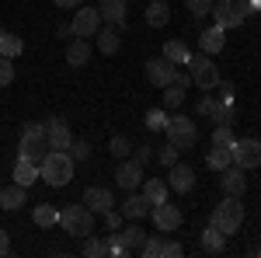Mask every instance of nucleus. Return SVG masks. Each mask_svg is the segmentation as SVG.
<instances>
[{
  "mask_svg": "<svg viewBox=\"0 0 261 258\" xmlns=\"http://www.w3.org/2000/svg\"><path fill=\"white\" fill-rule=\"evenodd\" d=\"M11 251V238H7V230L0 227V255H7Z\"/></svg>",
  "mask_w": 261,
  "mask_h": 258,
  "instance_id": "47",
  "label": "nucleus"
},
{
  "mask_svg": "<svg viewBox=\"0 0 261 258\" xmlns=\"http://www.w3.org/2000/svg\"><path fill=\"white\" fill-rule=\"evenodd\" d=\"M185 255V248H181L178 241H164V251H161V258H181Z\"/></svg>",
  "mask_w": 261,
  "mask_h": 258,
  "instance_id": "44",
  "label": "nucleus"
},
{
  "mask_svg": "<svg viewBox=\"0 0 261 258\" xmlns=\"http://www.w3.org/2000/svg\"><path fill=\"white\" fill-rule=\"evenodd\" d=\"M230 154H233V164L244 168V171H251V168H258L261 164V139H233L230 143Z\"/></svg>",
  "mask_w": 261,
  "mask_h": 258,
  "instance_id": "9",
  "label": "nucleus"
},
{
  "mask_svg": "<svg viewBox=\"0 0 261 258\" xmlns=\"http://www.w3.org/2000/svg\"><path fill=\"white\" fill-rule=\"evenodd\" d=\"M188 4V11L195 14V18H205V14H213V0H185Z\"/></svg>",
  "mask_w": 261,
  "mask_h": 258,
  "instance_id": "39",
  "label": "nucleus"
},
{
  "mask_svg": "<svg viewBox=\"0 0 261 258\" xmlns=\"http://www.w3.org/2000/svg\"><path fill=\"white\" fill-rule=\"evenodd\" d=\"M199 241H202V251L205 255H223L226 251V234H220L216 227H205Z\"/></svg>",
  "mask_w": 261,
  "mask_h": 258,
  "instance_id": "23",
  "label": "nucleus"
},
{
  "mask_svg": "<svg viewBox=\"0 0 261 258\" xmlns=\"http://www.w3.org/2000/svg\"><path fill=\"white\" fill-rule=\"evenodd\" d=\"M188 74H192V84L199 87V91H216V84H220V70H216V63H213V56H205V53H199V56H188Z\"/></svg>",
  "mask_w": 261,
  "mask_h": 258,
  "instance_id": "6",
  "label": "nucleus"
},
{
  "mask_svg": "<svg viewBox=\"0 0 261 258\" xmlns=\"http://www.w3.org/2000/svg\"><path fill=\"white\" fill-rule=\"evenodd\" d=\"M56 35H60V39H70V35H73V28H70V25H60V28H56Z\"/></svg>",
  "mask_w": 261,
  "mask_h": 258,
  "instance_id": "49",
  "label": "nucleus"
},
{
  "mask_svg": "<svg viewBox=\"0 0 261 258\" xmlns=\"http://www.w3.org/2000/svg\"><path fill=\"white\" fill-rule=\"evenodd\" d=\"M143 122H146V129H164L167 126V108H150L143 115Z\"/></svg>",
  "mask_w": 261,
  "mask_h": 258,
  "instance_id": "36",
  "label": "nucleus"
},
{
  "mask_svg": "<svg viewBox=\"0 0 261 258\" xmlns=\"http://www.w3.org/2000/svg\"><path fill=\"white\" fill-rule=\"evenodd\" d=\"M188 56H192V49H188V42H181V39H171L167 45H164V60H171L174 66H178V63H188Z\"/></svg>",
  "mask_w": 261,
  "mask_h": 258,
  "instance_id": "30",
  "label": "nucleus"
},
{
  "mask_svg": "<svg viewBox=\"0 0 261 258\" xmlns=\"http://www.w3.org/2000/svg\"><path fill=\"white\" fill-rule=\"evenodd\" d=\"M53 4H56V7H66V11H70V7H81L84 0H53Z\"/></svg>",
  "mask_w": 261,
  "mask_h": 258,
  "instance_id": "48",
  "label": "nucleus"
},
{
  "mask_svg": "<svg viewBox=\"0 0 261 258\" xmlns=\"http://www.w3.org/2000/svg\"><path fill=\"white\" fill-rule=\"evenodd\" d=\"M174 74H178V66L171 60H164V56H157V60L146 63V80L153 84V87H167V84H174Z\"/></svg>",
  "mask_w": 261,
  "mask_h": 258,
  "instance_id": "12",
  "label": "nucleus"
},
{
  "mask_svg": "<svg viewBox=\"0 0 261 258\" xmlns=\"http://www.w3.org/2000/svg\"><path fill=\"white\" fill-rule=\"evenodd\" d=\"M39 178L53 189H66L70 178H73V157L66 150H49L39 164Z\"/></svg>",
  "mask_w": 261,
  "mask_h": 258,
  "instance_id": "1",
  "label": "nucleus"
},
{
  "mask_svg": "<svg viewBox=\"0 0 261 258\" xmlns=\"http://www.w3.org/2000/svg\"><path fill=\"white\" fill-rule=\"evenodd\" d=\"M247 255H254V258H261V248H247Z\"/></svg>",
  "mask_w": 261,
  "mask_h": 258,
  "instance_id": "50",
  "label": "nucleus"
},
{
  "mask_svg": "<svg viewBox=\"0 0 261 258\" xmlns=\"http://www.w3.org/2000/svg\"><path fill=\"white\" fill-rule=\"evenodd\" d=\"M98 11H101V21L115 25V28H125V0H98Z\"/></svg>",
  "mask_w": 261,
  "mask_h": 258,
  "instance_id": "19",
  "label": "nucleus"
},
{
  "mask_svg": "<svg viewBox=\"0 0 261 258\" xmlns=\"http://www.w3.org/2000/svg\"><path fill=\"white\" fill-rule=\"evenodd\" d=\"M220 175H223L220 185H223V192H226V196H244V189H247V178H244L247 171H244V168L230 164V168H223Z\"/></svg>",
  "mask_w": 261,
  "mask_h": 258,
  "instance_id": "15",
  "label": "nucleus"
},
{
  "mask_svg": "<svg viewBox=\"0 0 261 258\" xmlns=\"http://www.w3.org/2000/svg\"><path fill=\"white\" fill-rule=\"evenodd\" d=\"M157 157V147H150V143H140V150H136V160L140 164H146V160Z\"/></svg>",
  "mask_w": 261,
  "mask_h": 258,
  "instance_id": "45",
  "label": "nucleus"
},
{
  "mask_svg": "<svg viewBox=\"0 0 261 258\" xmlns=\"http://www.w3.org/2000/svg\"><path fill=\"white\" fill-rule=\"evenodd\" d=\"M143 196L150 199L153 206H157V202H164V199H167V181H161V178H146V181H143Z\"/></svg>",
  "mask_w": 261,
  "mask_h": 258,
  "instance_id": "32",
  "label": "nucleus"
},
{
  "mask_svg": "<svg viewBox=\"0 0 261 258\" xmlns=\"http://www.w3.org/2000/svg\"><path fill=\"white\" fill-rule=\"evenodd\" d=\"M150 209H153V202L143 196V192H136V189H133V196L122 202V217H125V220H143Z\"/></svg>",
  "mask_w": 261,
  "mask_h": 258,
  "instance_id": "18",
  "label": "nucleus"
},
{
  "mask_svg": "<svg viewBox=\"0 0 261 258\" xmlns=\"http://www.w3.org/2000/svg\"><path fill=\"white\" fill-rule=\"evenodd\" d=\"M112 238L119 241V248H122V258L125 255H136L143 248V241H146V234H143L140 227H125V230H115Z\"/></svg>",
  "mask_w": 261,
  "mask_h": 258,
  "instance_id": "16",
  "label": "nucleus"
},
{
  "mask_svg": "<svg viewBox=\"0 0 261 258\" xmlns=\"http://www.w3.org/2000/svg\"><path fill=\"white\" fill-rule=\"evenodd\" d=\"M213 14H216V25L220 28H237L251 14V0H216L213 4Z\"/></svg>",
  "mask_w": 261,
  "mask_h": 258,
  "instance_id": "7",
  "label": "nucleus"
},
{
  "mask_svg": "<svg viewBox=\"0 0 261 258\" xmlns=\"http://www.w3.org/2000/svg\"><path fill=\"white\" fill-rule=\"evenodd\" d=\"M164 133H167V143H174L178 150H188V147L199 143V122L188 119V115H171Z\"/></svg>",
  "mask_w": 261,
  "mask_h": 258,
  "instance_id": "5",
  "label": "nucleus"
},
{
  "mask_svg": "<svg viewBox=\"0 0 261 258\" xmlns=\"http://www.w3.org/2000/svg\"><path fill=\"white\" fill-rule=\"evenodd\" d=\"M14 181H18V185H24V189H32V185L39 181V164L18 154V160H14Z\"/></svg>",
  "mask_w": 261,
  "mask_h": 258,
  "instance_id": "21",
  "label": "nucleus"
},
{
  "mask_svg": "<svg viewBox=\"0 0 261 258\" xmlns=\"http://www.w3.org/2000/svg\"><path fill=\"white\" fill-rule=\"evenodd\" d=\"M161 251H164V241L161 238H146V241H143V248H140L143 258H161Z\"/></svg>",
  "mask_w": 261,
  "mask_h": 258,
  "instance_id": "38",
  "label": "nucleus"
},
{
  "mask_svg": "<svg viewBox=\"0 0 261 258\" xmlns=\"http://www.w3.org/2000/svg\"><path fill=\"white\" fill-rule=\"evenodd\" d=\"M49 150H53V147H49V129H45V122H28L24 133H21L18 154L28 157V160H35V164H42V157H45Z\"/></svg>",
  "mask_w": 261,
  "mask_h": 258,
  "instance_id": "3",
  "label": "nucleus"
},
{
  "mask_svg": "<svg viewBox=\"0 0 261 258\" xmlns=\"http://www.w3.org/2000/svg\"><path fill=\"white\" fill-rule=\"evenodd\" d=\"M150 213H153V223H157V230H161V234H171V230H178L181 220H185V217H181V209L174 206V202H167V199H164V202H157Z\"/></svg>",
  "mask_w": 261,
  "mask_h": 258,
  "instance_id": "10",
  "label": "nucleus"
},
{
  "mask_svg": "<svg viewBox=\"0 0 261 258\" xmlns=\"http://www.w3.org/2000/svg\"><path fill=\"white\" fill-rule=\"evenodd\" d=\"M157 160H161L164 168H171V164L178 160V147H174V143H167V147H161V150H157Z\"/></svg>",
  "mask_w": 261,
  "mask_h": 258,
  "instance_id": "41",
  "label": "nucleus"
},
{
  "mask_svg": "<svg viewBox=\"0 0 261 258\" xmlns=\"http://www.w3.org/2000/svg\"><path fill=\"white\" fill-rule=\"evenodd\" d=\"M70 28H73V39H94V35H98V28H101V11H98V7L81 4V11L73 14Z\"/></svg>",
  "mask_w": 261,
  "mask_h": 258,
  "instance_id": "8",
  "label": "nucleus"
},
{
  "mask_svg": "<svg viewBox=\"0 0 261 258\" xmlns=\"http://www.w3.org/2000/svg\"><path fill=\"white\" fill-rule=\"evenodd\" d=\"M122 213H115V209H108V213H105V227H108V234H115V230H122Z\"/></svg>",
  "mask_w": 261,
  "mask_h": 258,
  "instance_id": "43",
  "label": "nucleus"
},
{
  "mask_svg": "<svg viewBox=\"0 0 261 258\" xmlns=\"http://www.w3.org/2000/svg\"><path fill=\"white\" fill-rule=\"evenodd\" d=\"M81 251H84L87 258H101V255H112V244H108V241H98L94 234H87Z\"/></svg>",
  "mask_w": 261,
  "mask_h": 258,
  "instance_id": "33",
  "label": "nucleus"
},
{
  "mask_svg": "<svg viewBox=\"0 0 261 258\" xmlns=\"http://www.w3.org/2000/svg\"><path fill=\"white\" fill-rule=\"evenodd\" d=\"M84 202L94 209V217H105L108 209H115V199L108 189H101V185H91V189H84Z\"/></svg>",
  "mask_w": 261,
  "mask_h": 258,
  "instance_id": "14",
  "label": "nucleus"
},
{
  "mask_svg": "<svg viewBox=\"0 0 261 258\" xmlns=\"http://www.w3.org/2000/svg\"><path fill=\"white\" fill-rule=\"evenodd\" d=\"M87 60H91L87 39H73L70 45H66V63H70V66H87Z\"/></svg>",
  "mask_w": 261,
  "mask_h": 258,
  "instance_id": "25",
  "label": "nucleus"
},
{
  "mask_svg": "<svg viewBox=\"0 0 261 258\" xmlns=\"http://www.w3.org/2000/svg\"><path fill=\"white\" fill-rule=\"evenodd\" d=\"M213 143H226V147H230V143H233V129H230L226 122H220V126L213 129Z\"/></svg>",
  "mask_w": 261,
  "mask_h": 258,
  "instance_id": "42",
  "label": "nucleus"
},
{
  "mask_svg": "<svg viewBox=\"0 0 261 258\" xmlns=\"http://www.w3.org/2000/svg\"><path fill=\"white\" fill-rule=\"evenodd\" d=\"M167 189H171V192H178V196L192 192V189H195V171H192L188 164L174 160V164L167 168Z\"/></svg>",
  "mask_w": 261,
  "mask_h": 258,
  "instance_id": "11",
  "label": "nucleus"
},
{
  "mask_svg": "<svg viewBox=\"0 0 261 258\" xmlns=\"http://www.w3.org/2000/svg\"><path fill=\"white\" fill-rule=\"evenodd\" d=\"M209 119L216 122H226V126H233V119H237V108H233V101H223L220 95L213 98V108H209Z\"/></svg>",
  "mask_w": 261,
  "mask_h": 258,
  "instance_id": "24",
  "label": "nucleus"
},
{
  "mask_svg": "<svg viewBox=\"0 0 261 258\" xmlns=\"http://www.w3.org/2000/svg\"><path fill=\"white\" fill-rule=\"evenodd\" d=\"M251 11H261V0H251Z\"/></svg>",
  "mask_w": 261,
  "mask_h": 258,
  "instance_id": "51",
  "label": "nucleus"
},
{
  "mask_svg": "<svg viewBox=\"0 0 261 258\" xmlns=\"http://www.w3.org/2000/svg\"><path fill=\"white\" fill-rule=\"evenodd\" d=\"M21 49H24V42H21L14 32H0V56L14 60V56H21Z\"/></svg>",
  "mask_w": 261,
  "mask_h": 258,
  "instance_id": "31",
  "label": "nucleus"
},
{
  "mask_svg": "<svg viewBox=\"0 0 261 258\" xmlns=\"http://www.w3.org/2000/svg\"><path fill=\"white\" fill-rule=\"evenodd\" d=\"M60 227L73 238H87V234H94V209L81 199V202L60 209Z\"/></svg>",
  "mask_w": 261,
  "mask_h": 258,
  "instance_id": "2",
  "label": "nucleus"
},
{
  "mask_svg": "<svg viewBox=\"0 0 261 258\" xmlns=\"http://www.w3.org/2000/svg\"><path fill=\"white\" fill-rule=\"evenodd\" d=\"M28 202V189L24 185H7V189H0V209H21Z\"/></svg>",
  "mask_w": 261,
  "mask_h": 258,
  "instance_id": "22",
  "label": "nucleus"
},
{
  "mask_svg": "<svg viewBox=\"0 0 261 258\" xmlns=\"http://www.w3.org/2000/svg\"><path fill=\"white\" fill-rule=\"evenodd\" d=\"M108 150H112V157H129L133 154V143H129V136H112L108 139Z\"/></svg>",
  "mask_w": 261,
  "mask_h": 258,
  "instance_id": "35",
  "label": "nucleus"
},
{
  "mask_svg": "<svg viewBox=\"0 0 261 258\" xmlns=\"http://www.w3.org/2000/svg\"><path fill=\"white\" fill-rule=\"evenodd\" d=\"M171 21V7L164 4V0H150V7H146V25L150 28H164Z\"/></svg>",
  "mask_w": 261,
  "mask_h": 258,
  "instance_id": "26",
  "label": "nucleus"
},
{
  "mask_svg": "<svg viewBox=\"0 0 261 258\" xmlns=\"http://www.w3.org/2000/svg\"><path fill=\"white\" fill-rule=\"evenodd\" d=\"M98 49L105 53V56L119 53V28H115V25H105V28H98Z\"/></svg>",
  "mask_w": 261,
  "mask_h": 258,
  "instance_id": "28",
  "label": "nucleus"
},
{
  "mask_svg": "<svg viewBox=\"0 0 261 258\" xmlns=\"http://www.w3.org/2000/svg\"><path fill=\"white\" fill-rule=\"evenodd\" d=\"M205 164H209L213 171H223V168H230V164H233V154H230V147H226V143H213V150H209Z\"/></svg>",
  "mask_w": 261,
  "mask_h": 258,
  "instance_id": "27",
  "label": "nucleus"
},
{
  "mask_svg": "<svg viewBox=\"0 0 261 258\" xmlns=\"http://www.w3.org/2000/svg\"><path fill=\"white\" fill-rule=\"evenodd\" d=\"M241 223H244V206H241V196H226L213 209V217H209V227H216L220 234H237L241 230Z\"/></svg>",
  "mask_w": 261,
  "mask_h": 258,
  "instance_id": "4",
  "label": "nucleus"
},
{
  "mask_svg": "<svg viewBox=\"0 0 261 258\" xmlns=\"http://www.w3.org/2000/svg\"><path fill=\"white\" fill-rule=\"evenodd\" d=\"M185 91H188V87L167 84V87H164V108H181V105H185Z\"/></svg>",
  "mask_w": 261,
  "mask_h": 258,
  "instance_id": "34",
  "label": "nucleus"
},
{
  "mask_svg": "<svg viewBox=\"0 0 261 258\" xmlns=\"http://www.w3.org/2000/svg\"><path fill=\"white\" fill-rule=\"evenodd\" d=\"M66 154L73 157V164H77V160H87V157H91V143H87V139H73Z\"/></svg>",
  "mask_w": 261,
  "mask_h": 258,
  "instance_id": "37",
  "label": "nucleus"
},
{
  "mask_svg": "<svg viewBox=\"0 0 261 258\" xmlns=\"http://www.w3.org/2000/svg\"><path fill=\"white\" fill-rule=\"evenodd\" d=\"M223 45H226V28H220V25H213V28H205L199 35V49L205 53V56H213V53H220Z\"/></svg>",
  "mask_w": 261,
  "mask_h": 258,
  "instance_id": "20",
  "label": "nucleus"
},
{
  "mask_svg": "<svg viewBox=\"0 0 261 258\" xmlns=\"http://www.w3.org/2000/svg\"><path fill=\"white\" fill-rule=\"evenodd\" d=\"M11 80H14V60L0 56V87H7Z\"/></svg>",
  "mask_w": 261,
  "mask_h": 258,
  "instance_id": "40",
  "label": "nucleus"
},
{
  "mask_svg": "<svg viewBox=\"0 0 261 258\" xmlns=\"http://www.w3.org/2000/svg\"><path fill=\"white\" fill-rule=\"evenodd\" d=\"M45 129H49V147H53V150H70L73 136H70L66 119H49V122H45Z\"/></svg>",
  "mask_w": 261,
  "mask_h": 258,
  "instance_id": "17",
  "label": "nucleus"
},
{
  "mask_svg": "<svg viewBox=\"0 0 261 258\" xmlns=\"http://www.w3.org/2000/svg\"><path fill=\"white\" fill-rule=\"evenodd\" d=\"M115 181H119L125 192H133V189H140V181H143V164L136 157H122L119 164V171H115Z\"/></svg>",
  "mask_w": 261,
  "mask_h": 258,
  "instance_id": "13",
  "label": "nucleus"
},
{
  "mask_svg": "<svg viewBox=\"0 0 261 258\" xmlns=\"http://www.w3.org/2000/svg\"><path fill=\"white\" fill-rule=\"evenodd\" d=\"M32 220H35V227H56V223H60V209L49 206V202H39V206L32 209Z\"/></svg>",
  "mask_w": 261,
  "mask_h": 258,
  "instance_id": "29",
  "label": "nucleus"
},
{
  "mask_svg": "<svg viewBox=\"0 0 261 258\" xmlns=\"http://www.w3.org/2000/svg\"><path fill=\"white\" fill-rule=\"evenodd\" d=\"M213 98H216V95H205V98L199 101V115H209V108H213Z\"/></svg>",
  "mask_w": 261,
  "mask_h": 258,
  "instance_id": "46",
  "label": "nucleus"
}]
</instances>
